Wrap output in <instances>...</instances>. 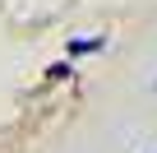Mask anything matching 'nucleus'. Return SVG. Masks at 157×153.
Returning a JSON list of instances; mask_svg holds the SVG:
<instances>
[{"instance_id":"nucleus-1","label":"nucleus","mask_w":157,"mask_h":153,"mask_svg":"<svg viewBox=\"0 0 157 153\" xmlns=\"http://www.w3.org/2000/svg\"><path fill=\"white\" fill-rule=\"evenodd\" d=\"M102 46H106L102 33H93V37H69V56H97Z\"/></svg>"},{"instance_id":"nucleus-2","label":"nucleus","mask_w":157,"mask_h":153,"mask_svg":"<svg viewBox=\"0 0 157 153\" xmlns=\"http://www.w3.org/2000/svg\"><path fill=\"white\" fill-rule=\"evenodd\" d=\"M46 79H51V84H65V79H74V65H69V60H56V65L46 70Z\"/></svg>"},{"instance_id":"nucleus-3","label":"nucleus","mask_w":157,"mask_h":153,"mask_svg":"<svg viewBox=\"0 0 157 153\" xmlns=\"http://www.w3.org/2000/svg\"><path fill=\"white\" fill-rule=\"evenodd\" d=\"M152 93H157V79H152Z\"/></svg>"}]
</instances>
